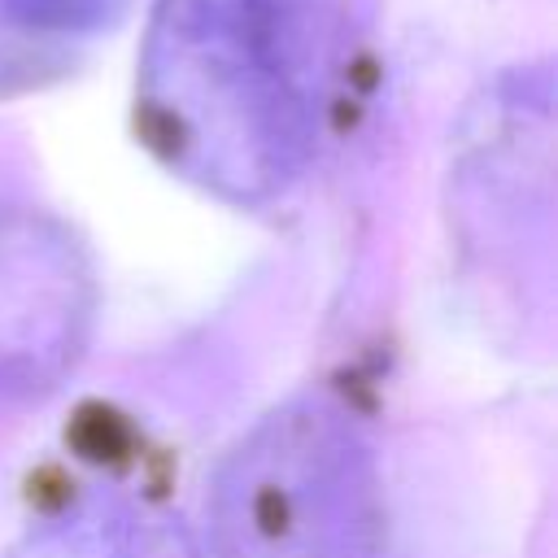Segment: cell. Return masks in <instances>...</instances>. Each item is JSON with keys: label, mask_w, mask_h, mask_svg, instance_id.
Segmentation results:
<instances>
[{"label": "cell", "mask_w": 558, "mask_h": 558, "mask_svg": "<svg viewBox=\"0 0 558 558\" xmlns=\"http://www.w3.org/2000/svg\"><path fill=\"white\" fill-rule=\"evenodd\" d=\"M327 87L318 0H157L140 105L187 174L257 196L305 161Z\"/></svg>", "instance_id": "1"}, {"label": "cell", "mask_w": 558, "mask_h": 558, "mask_svg": "<svg viewBox=\"0 0 558 558\" xmlns=\"http://www.w3.org/2000/svg\"><path fill=\"white\" fill-rule=\"evenodd\" d=\"M371 506V462L353 427L314 405L283 410L222 480V558H375Z\"/></svg>", "instance_id": "2"}, {"label": "cell", "mask_w": 558, "mask_h": 558, "mask_svg": "<svg viewBox=\"0 0 558 558\" xmlns=\"http://www.w3.org/2000/svg\"><path fill=\"white\" fill-rule=\"evenodd\" d=\"M26 558H187V549L170 527L135 519L126 510H109L39 536Z\"/></svg>", "instance_id": "3"}, {"label": "cell", "mask_w": 558, "mask_h": 558, "mask_svg": "<svg viewBox=\"0 0 558 558\" xmlns=\"http://www.w3.org/2000/svg\"><path fill=\"white\" fill-rule=\"evenodd\" d=\"M126 9V0H0V13L13 26L44 35H83L100 31Z\"/></svg>", "instance_id": "4"}]
</instances>
